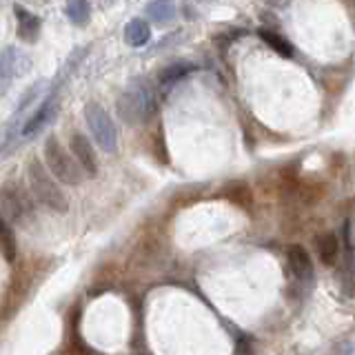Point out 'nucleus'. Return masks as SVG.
I'll return each mask as SVG.
<instances>
[{
  "label": "nucleus",
  "mask_w": 355,
  "mask_h": 355,
  "mask_svg": "<svg viewBox=\"0 0 355 355\" xmlns=\"http://www.w3.org/2000/svg\"><path fill=\"white\" fill-rule=\"evenodd\" d=\"M116 105L120 118L131 127L149 122L158 111V100H155V92L147 78L131 80V85L120 94Z\"/></svg>",
  "instance_id": "f257e3e1"
},
{
  "label": "nucleus",
  "mask_w": 355,
  "mask_h": 355,
  "mask_svg": "<svg viewBox=\"0 0 355 355\" xmlns=\"http://www.w3.org/2000/svg\"><path fill=\"white\" fill-rule=\"evenodd\" d=\"M27 175H29V187H31L33 200H38L40 205L55 211V214H67L69 200H67V196L62 193L60 184L55 182L53 173L47 169V164H42L38 158H31Z\"/></svg>",
  "instance_id": "f03ea898"
},
{
  "label": "nucleus",
  "mask_w": 355,
  "mask_h": 355,
  "mask_svg": "<svg viewBox=\"0 0 355 355\" xmlns=\"http://www.w3.org/2000/svg\"><path fill=\"white\" fill-rule=\"evenodd\" d=\"M44 164L53 173V178L62 184L78 187L83 182V169L80 164L64 151V147L55 136H49L44 140Z\"/></svg>",
  "instance_id": "7ed1b4c3"
},
{
  "label": "nucleus",
  "mask_w": 355,
  "mask_h": 355,
  "mask_svg": "<svg viewBox=\"0 0 355 355\" xmlns=\"http://www.w3.org/2000/svg\"><path fill=\"white\" fill-rule=\"evenodd\" d=\"M0 205H3L5 222H16V225H27L33 218V200L18 182H5L0 189Z\"/></svg>",
  "instance_id": "20e7f679"
},
{
  "label": "nucleus",
  "mask_w": 355,
  "mask_h": 355,
  "mask_svg": "<svg viewBox=\"0 0 355 355\" xmlns=\"http://www.w3.org/2000/svg\"><path fill=\"white\" fill-rule=\"evenodd\" d=\"M85 120L98 147L107 153H114L118 149V131H116L114 120H111V116L105 111V107L98 103H89L85 107Z\"/></svg>",
  "instance_id": "39448f33"
},
{
  "label": "nucleus",
  "mask_w": 355,
  "mask_h": 355,
  "mask_svg": "<svg viewBox=\"0 0 355 355\" xmlns=\"http://www.w3.org/2000/svg\"><path fill=\"white\" fill-rule=\"evenodd\" d=\"M286 264H288V271H291V275L300 284L313 282V277H315L313 260H311V253L302 247V244H288Z\"/></svg>",
  "instance_id": "423d86ee"
},
{
  "label": "nucleus",
  "mask_w": 355,
  "mask_h": 355,
  "mask_svg": "<svg viewBox=\"0 0 355 355\" xmlns=\"http://www.w3.org/2000/svg\"><path fill=\"white\" fill-rule=\"evenodd\" d=\"M69 147H71L76 162L80 164V169L92 178L98 175V153H96L94 144L89 142V138L85 136V133H80V131L71 133Z\"/></svg>",
  "instance_id": "0eeeda50"
},
{
  "label": "nucleus",
  "mask_w": 355,
  "mask_h": 355,
  "mask_svg": "<svg viewBox=\"0 0 355 355\" xmlns=\"http://www.w3.org/2000/svg\"><path fill=\"white\" fill-rule=\"evenodd\" d=\"M55 116V100L53 98H47L44 103L33 111V116L22 125V131H20V136L25 138V140H29V138H33L36 133H40L44 127L49 125V120Z\"/></svg>",
  "instance_id": "6e6552de"
},
{
  "label": "nucleus",
  "mask_w": 355,
  "mask_h": 355,
  "mask_svg": "<svg viewBox=\"0 0 355 355\" xmlns=\"http://www.w3.org/2000/svg\"><path fill=\"white\" fill-rule=\"evenodd\" d=\"M14 14H16V22H18V36H20V40L36 42L38 33H40V18L36 14H31V11L25 9L22 5L14 7Z\"/></svg>",
  "instance_id": "1a4fd4ad"
},
{
  "label": "nucleus",
  "mask_w": 355,
  "mask_h": 355,
  "mask_svg": "<svg viewBox=\"0 0 355 355\" xmlns=\"http://www.w3.org/2000/svg\"><path fill=\"white\" fill-rule=\"evenodd\" d=\"M29 69V58L22 51L16 49H5L3 53V89L9 85L11 76H22Z\"/></svg>",
  "instance_id": "9d476101"
},
{
  "label": "nucleus",
  "mask_w": 355,
  "mask_h": 355,
  "mask_svg": "<svg viewBox=\"0 0 355 355\" xmlns=\"http://www.w3.org/2000/svg\"><path fill=\"white\" fill-rule=\"evenodd\" d=\"M315 251H318V258L324 266H333L340 258V240H338V233L327 231L315 240Z\"/></svg>",
  "instance_id": "9b49d317"
},
{
  "label": "nucleus",
  "mask_w": 355,
  "mask_h": 355,
  "mask_svg": "<svg viewBox=\"0 0 355 355\" xmlns=\"http://www.w3.org/2000/svg\"><path fill=\"white\" fill-rule=\"evenodd\" d=\"M151 40V27L147 20L142 18H133L129 25L125 27V42L133 49H140L144 47Z\"/></svg>",
  "instance_id": "f8f14e48"
},
{
  "label": "nucleus",
  "mask_w": 355,
  "mask_h": 355,
  "mask_svg": "<svg viewBox=\"0 0 355 355\" xmlns=\"http://www.w3.org/2000/svg\"><path fill=\"white\" fill-rule=\"evenodd\" d=\"M231 205H236L240 209H251L253 207V191L249 184L244 182H233V184H227L225 191H222Z\"/></svg>",
  "instance_id": "ddd939ff"
},
{
  "label": "nucleus",
  "mask_w": 355,
  "mask_h": 355,
  "mask_svg": "<svg viewBox=\"0 0 355 355\" xmlns=\"http://www.w3.org/2000/svg\"><path fill=\"white\" fill-rule=\"evenodd\" d=\"M193 69H196V67H193L191 62H184V60L173 62V64H169V67H164V69L158 73V85H160L162 89L171 87V85H175L178 80H182L184 76L191 73Z\"/></svg>",
  "instance_id": "4468645a"
},
{
  "label": "nucleus",
  "mask_w": 355,
  "mask_h": 355,
  "mask_svg": "<svg viewBox=\"0 0 355 355\" xmlns=\"http://www.w3.org/2000/svg\"><path fill=\"white\" fill-rule=\"evenodd\" d=\"M147 18L158 22V25H169V22L175 18L173 0H151L147 5Z\"/></svg>",
  "instance_id": "2eb2a0df"
},
{
  "label": "nucleus",
  "mask_w": 355,
  "mask_h": 355,
  "mask_svg": "<svg viewBox=\"0 0 355 355\" xmlns=\"http://www.w3.org/2000/svg\"><path fill=\"white\" fill-rule=\"evenodd\" d=\"M258 36H260V40H264L266 44H269V47H271L275 53L284 55V58H291V55H293V44L288 42L284 36H280L277 31L266 29V27H260V29H258Z\"/></svg>",
  "instance_id": "dca6fc26"
},
{
  "label": "nucleus",
  "mask_w": 355,
  "mask_h": 355,
  "mask_svg": "<svg viewBox=\"0 0 355 355\" xmlns=\"http://www.w3.org/2000/svg\"><path fill=\"white\" fill-rule=\"evenodd\" d=\"M64 11H67L69 22L76 27H85L89 22V18H92V7H89L87 0H69Z\"/></svg>",
  "instance_id": "f3484780"
},
{
  "label": "nucleus",
  "mask_w": 355,
  "mask_h": 355,
  "mask_svg": "<svg viewBox=\"0 0 355 355\" xmlns=\"http://www.w3.org/2000/svg\"><path fill=\"white\" fill-rule=\"evenodd\" d=\"M0 244H3L5 260L11 264L16 260V255H18V242H16V236H14V229H11V225L5 220H3V233H0Z\"/></svg>",
  "instance_id": "a211bd4d"
},
{
  "label": "nucleus",
  "mask_w": 355,
  "mask_h": 355,
  "mask_svg": "<svg viewBox=\"0 0 355 355\" xmlns=\"http://www.w3.org/2000/svg\"><path fill=\"white\" fill-rule=\"evenodd\" d=\"M264 3L271 7H282V5H286V0H264Z\"/></svg>",
  "instance_id": "6ab92c4d"
}]
</instances>
